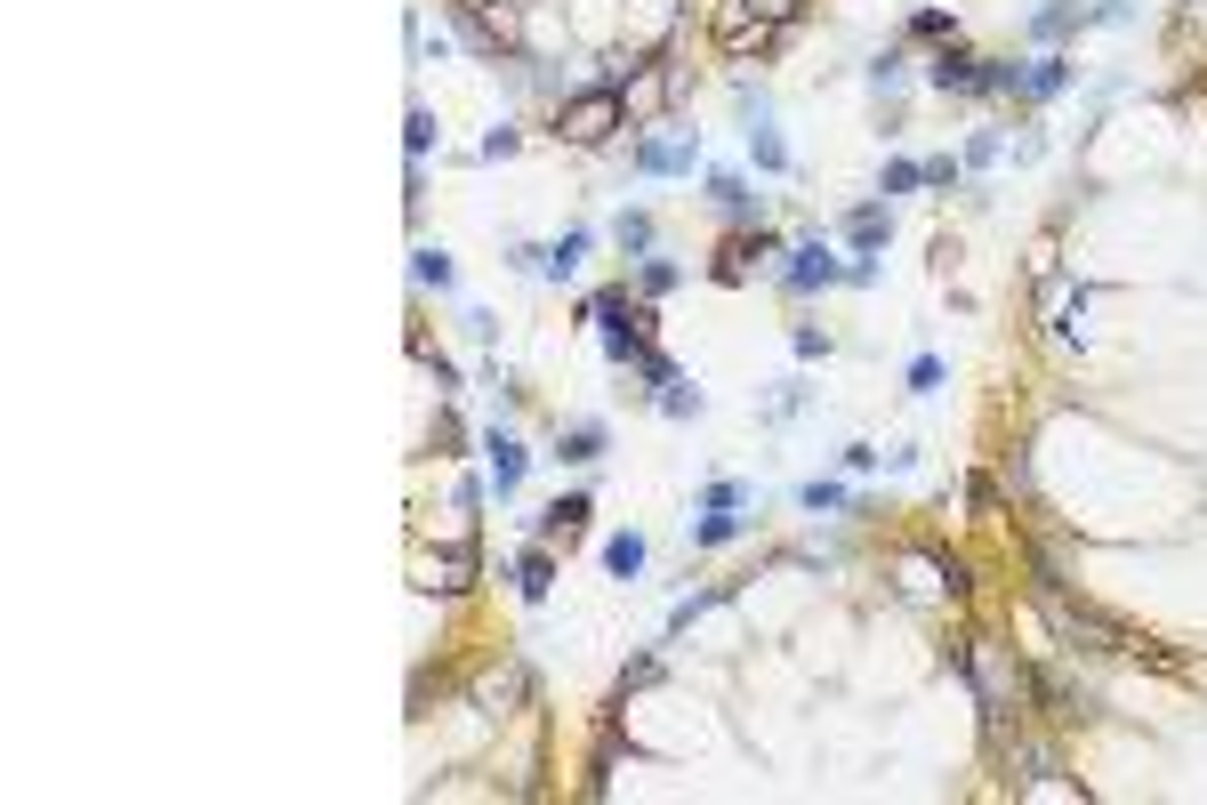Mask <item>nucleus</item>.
Masks as SVG:
<instances>
[{"label":"nucleus","instance_id":"9d476101","mask_svg":"<svg viewBox=\"0 0 1207 805\" xmlns=\"http://www.w3.org/2000/svg\"><path fill=\"white\" fill-rule=\"evenodd\" d=\"M926 81H934V89H982V57H966V49H942L934 64H926Z\"/></svg>","mask_w":1207,"mask_h":805},{"label":"nucleus","instance_id":"0eeeda50","mask_svg":"<svg viewBox=\"0 0 1207 805\" xmlns=\"http://www.w3.org/2000/svg\"><path fill=\"white\" fill-rule=\"evenodd\" d=\"M588 242H596L588 226H572V233H556V242L540 250V275H556V282H572V275H580V258H588Z\"/></svg>","mask_w":1207,"mask_h":805},{"label":"nucleus","instance_id":"a211bd4d","mask_svg":"<svg viewBox=\"0 0 1207 805\" xmlns=\"http://www.w3.org/2000/svg\"><path fill=\"white\" fill-rule=\"evenodd\" d=\"M547 580H556V564H547V548H524V564H515V588H524L532 604L547 596Z\"/></svg>","mask_w":1207,"mask_h":805},{"label":"nucleus","instance_id":"7ed1b4c3","mask_svg":"<svg viewBox=\"0 0 1207 805\" xmlns=\"http://www.w3.org/2000/svg\"><path fill=\"white\" fill-rule=\"evenodd\" d=\"M693 161H701V138H693V129H652V138L636 146V170H644V178H693Z\"/></svg>","mask_w":1207,"mask_h":805},{"label":"nucleus","instance_id":"f3484780","mask_svg":"<svg viewBox=\"0 0 1207 805\" xmlns=\"http://www.w3.org/2000/svg\"><path fill=\"white\" fill-rule=\"evenodd\" d=\"M467 573H475V548H443L427 564V588H467Z\"/></svg>","mask_w":1207,"mask_h":805},{"label":"nucleus","instance_id":"4468645a","mask_svg":"<svg viewBox=\"0 0 1207 805\" xmlns=\"http://www.w3.org/2000/svg\"><path fill=\"white\" fill-rule=\"evenodd\" d=\"M798 508H813V516H845V508H861V499H853L845 484H830V476H813V484H798Z\"/></svg>","mask_w":1207,"mask_h":805},{"label":"nucleus","instance_id":"dca6fc26","mask_svg":"<svg viewBox=\"0 0 1207 805\" xmlns=\"http://www.w3.org/2000/svg\"><path fill=\"white\" fill-rule=\"evenodd\" d=\"M556 459H572V467H588V459H604V419H580L572 435H564V451Z\"/></svg>","mask_w":1207,"mask_h":805},{"label":"nucleus","instance_id":"393cba45","mask_svg":"<svg viewBox=\"0 0 1207 805\" xmlns=\"http://www.w3.org/2000/svg\"><path fill=\"white\" fill-rule=\"evenodd\" d=\"M661 411H669V419H693V411H701V395L676 379V387H661Z\"/></svg>","mask_w":1207,"mask_h":805},{"label":"nucleus","instance_id":"423d86ee","mask_svg":"<svg viewBox=\"0 0 1207 805\" xmlns=\"http://www.w3.org/2000/svg\"><path fill=\"white\" fill-rule=\"evenodd\" d=\"M838 233H845L861 258H878V250H886V233H893V210H886V201H861V210H845Z\"/></svg>","mask_w":1207,"mask_h":805},{"label":"nucleus","instance_id":"a878e982","mask_svg":"<svg viewBox=\"0 0 1207 805\" xmlns=\"http://www.w3.org/2000/svg\"><path fill=\"white\" fill-rule=\"evenodd\" d=\"M966 161H974V170H990V161H998V129H974V138H966Z\"/></svg>","mask_w":1207,"mask_h":805},{"label":"nucleus","instance_id":"b1692460","mask_svg":"<svg viewBox=\"0 0 1207 805\" xmlns=\"http://www.w3.org/2000/svg\"><path fill=\"white\" fill-rule=\"evenodd\" d=\"M942 387V355H918L910 362V395H934Z\"/></svg>","mask_w":1207,"mask_h":805},{"label":"nucleus","instance_id":"f8f14e48","mask_svg":"<svg viewBox=\"0 0 1207 805\" xmlns=\"http://www.w3.org/2000/svg\"><path fill=\"white\" fill-rule=\"evenodd\" d=\"M741 531H749V516H741V508H701L693 548H724V540H741Z\"/></svg>","mask_w":1207,"mask_h":805},{"label":"nucleus","instance_id":"412c9836","mask_svg":"<svg viewBox=\"0 0 1207 805\" xmlns=\"http://www.w3.org/2000/svg\"><path fill=\"white\" fill-rule=\"evenodd\" d=\"M910 186H926V161H886L878 193H910Z\"/></svg>","mask_w":1207,"mask_h":805},{"label":"nucleus","instance_id":"9b49d317","mask_svg":"<svg viewBox=\"0 0 1207 805\" xmlns=\"http://www.w3.org/2000/svg\"><path fill=\"white\" fill-rule=\"evenodd\" d=\"M709 210H716V218H756V193H749L733 170H716V178H709Z\"/></svg>","mask_w":1207,"mask_h":805},{"label":"nucleus","instance_id":"39448f33","mask_svg":"<svg viewBox=\"0 0 1207 805\" xmlns=\"http://www.w3.org/2000/svg\"><path fill=\"white\" fill-rule=\"evenodd\" d=\"M483 451H492V491H499V499H515V491H524V467H532V451L515 444L507 427H492V435H483Z\"/></svg>","mask_w":1207,"mask_h":805},{"label":"nucleus","instance_id":"20e7f679","mask_svg":"<svg viewBox=\"0 0 1207 805\" xmlns=\"http://www.w3.org/2000/svg\"><path fill=\"white\" fill-rule=\"evenodd\" d=\"M830 282H845V266L821 250V242H798V250H781V290H798V298H813V290H830Z\"/></svg>","mask_w":1207,"mask_h":805},{"label":"nucleus","instance_id":"f03ea898","mask_svg":"<svg viewBox=\"0 0 1207 805\" xmlns=\"http://www.w3.org/2000/svg\"><path fill=\"white\" fill-rule=\"evenodd\" d=\"M741 113H749V129H741V138H749V161H756L765 178H789V146H781V129H773L765 89H749V81H741Z\"/></svg>","mask_w":1207,"mask_h":805},{"label":"nucleus","instance_id":"2eb2a0df","mask_svg":"<svg viewBox=\"0 0 1207 805\" xmlns=\"http://www.w3.org/2000/svg\"><path fill=\"white\" fill-rule=\"evenodd\" d=\"M604 573H620V580L644 573V531H612L604 540Z\"/></svg>","mask_w":1207,"mask_h":805},{"label":"nucleus","instance_id":"1a4fd4ad","mask_svg":"<svg viewBox=\"0 0 1207 805\" xmlns=\"http://www.w3.org/2000/svg\"><path fill=\"white\" fill-rule=\"evenodd\" d=\"M1079 24H1095V9H1079V0H1047V9H1030V32H1039V41H1062V32H1079Z\"/></svg>","mask_w":1207,"mask_h":805},{"label":"nucleus","instance_id":"f257e3e1","mask_svg":"<svg viewBox=\"0 0 1207 805\" xmlns=\"http://www.w3.org/2000/svg\"><path fill=\"white\" fill-rule=\"evenodd\" d=\"M556 129L572 146H604L612 129H620V89L612 81H596L588 97H564V113H556Z\"/></svg>","mask_w":1207,"mask_h":805},{"label":"nucleus","instance_id":"ddd939ff","mask_svg":"<svg viewBox=\"0 0 1207 805\" xmlns=\"http://www.w3.org/2000/svg\"><path fill=\"white\" fill-rule=\"evenodd\" d=\"M1062 89H1071V64L1062 57H1030L1022 64V97H1062Z\"/></svg>","mask_w":1207,"mask_h":805},{"label":"nucleus","instance_id":"cd10ccee","mask_svg":"<svg viewBox=\"0 0 1207 805\" xmlns=\"http://www.w3.org/2000/svg\"><path fill=\"white\" fill-rule=\"evenodd\" d=\"M870 81H878V89H902V57H893V49H886V57L870 64Z\"/></svg>","mask_w":1207,"mask_h":805},{"label":"nucleus","instance_id":"5701e85b","mask_svg":"<svg viewBox=\"0 0 1207 805\" xmlns=\"http://www.w3.org/2000/svg\"><path fill=\"white\" fill-rule=\"evenodd\" d=\"M403 129H410V161H427V146H435V113H427V106H410Z\"/></svg>","mask_w":1207,"mask_h":805},{"label":"nucleus","instance_id":"aec40b11","mask_svg":"<svg viewBox=\"0 0 1207 805\" xmlns=\"http://www.w3.org/2000/svg\"><path fill=\"white\" fill-rule=\"evenodd\" d=\"M749 499H756V484H733V476H716L701 508H749Z\"/></svg>","mask_w":1207,"mask_h":805},{"label":"nucleus","instance_id":"4be33fe9","mask_svg":"<svg viewBox=\"0 0 1207 805\" xmlns=\"http://www.w3.org/2000/svg\"><path fill=\"white\" fill-rule=\"evenodd\" d=\"M612 233H620V250H652V218H644V210H620Z\"/></svg>","mask_w":1207,"mask_h":805},{"label":"nucleus","instance_id":"6e6552de","mask_svg":"<svg viewBox=\"0 0 1207 805\" xmlns=\"http://www.w3.org/2000/svg\"><path fill=\"white\" fill-rule=\"evenodd\" d=\"M588 516H596V499H588V491H564V499H556V508H547V516H540L532 531H540V540H556V531H564V540H572V531L588 524Z\"/></svg>","mask_w":1207,"mask_h":805},{"label":"nucleus","instance_id":"6ab92c4d","mask_svg":"<svg viewBox=\"0 0 1207 805\" xmlns=\"http://www.w3.org/2000/svg\"><path fill=\"white\" fill-rule=\"evenodd\" d=\"M410 282H427V290H452L459 275H452V258H443V250H410Z\"/></svg>","mask_w":1207,"mask_h":805},{"label":"nucleus","instance_id":"bb28decb","mask_svg":"<svg viewBox=\"0 0 1207 805\" xmlns=\"http://www.w3.org/2000/svg\"><path fill=\"white\" fill-rule=\"evenodd\" d=\"M644 290H652V298L676 290V266H669V258H644Z\"/></svg>","mask_w":1207,"mask_h":805}]
</instances>
